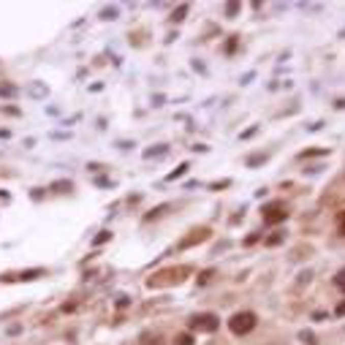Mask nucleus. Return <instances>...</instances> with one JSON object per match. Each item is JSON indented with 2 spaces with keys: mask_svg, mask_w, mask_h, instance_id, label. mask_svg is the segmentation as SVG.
Listing matches in <instances>:
<instances>
[{
  "mask_svg": "<svg viewBox=\"0 0 345 345\" xmlns=\"http://www.w3.org/2000/svg\"><path fill=\"white\" fill-rule=\"evenodd\" d=\"M187 274V266H179V269H166L161 274H152L150 280H147V286L150 288H161V286H169V283H182Z\"/></svg>",
  "mask_w": 345,
  "mask_h": 345,
  "instance_id": "1",
  "label": "nucleus"
},
{
  "mask_svg": "<svg viewBox=\"0 0 345 345\" xmlns=\"http://www.w3.org/2000/svg\"><path fill=\"white\" fill-rule=\"evenodd\" d=\"M253 326H256V312H250V310L234 312L231 321H229V329H231L234 334H247Z\"/></svg>",
  "mask_w": 345,
  "mask_h": 345,
  "instance_id": "2",
  "label": "nucleus"
},
{
  "mask_svg": "<svg viewBox=\"0 0 345 345\" xmlns=\"http://www.w3.org/2000/svg\"><path fill=\"white\" fill-rule=\"evenodd\" d=\"M261 215H264L266 226H277V223H283L288 217V207L283 201H272V204H266V207L261 209Z\"/></svg>",
  "mask_w": 345,
  "mask_h": 345,
  "instance_id": "3",
  "label": "nucleus"
},
{
  "mask_svg": "<svg viewBox=\"0 0 345 345\" xmlns=\"http://www.w3.org/2000/svg\"><path fill=\"white\" fill-rule=\"evenodd\" d=\"M221 326V318L212 316V312H199V316L191 318V329L193 332H215V329Z\"/></svg>",
  "mask_w": 345,
  "mask_h": 345,
  "instance_id": "4",
  "label": "nucleus"
},
{
  "mask_svg": "<svg viewBox=\"0 0 345 345\" xmlns=\"http://www.w3.org/2000/svg\"><path fill=\"white\" fill-rule=\"evenodd\" d=\"M209 234H212V231H209L207 226H201V229L191 231V237H185L182 242H179V247H193V245H199V242H207Z\"/></svg>",
  "mask_w": 345,
  "mask_h": 345,
  "instance_id": "5",
  "label": "nucleus"
},
{
  "mask_svg": "<svg viewBox=\"0 0 345 345\" xmlns=\"http://www.w3.org/2000/svg\"><path fill=\"white\" fill-rule=\"evenodd\" d=\"M334 286L340 288V291H345V269H340V272L334 274Z\"/></svg>",
  "mask_w": 345,
  "mask_h": 345,
  "instance_id": "6",
  "label": "nucleus"
},
{
  "mask_svg": "<svg viewBox=\"0 0 345 345\" xmlns=\"http://www.w3.org/2000/svg\"><path fill=\"white\" fill-rule=\"evenodd\" d=\"M112 239V231H101L96 239H92V245H104V242H109Z\"/></svg>",
  "mask_w": 345,
  "mask_h": 345,
  "instance_id": "7",
  "label": "nucleus"
},
{
  "mask_svg": "<svg viewBox=\"0 0 345 345\" xmlns=\"http://www.w3.org/2000/svg\"><path fill=\"white\" fill-rule=\"evenodd\" d=\"M174 345H193V337H191V334H177Z\"/></svg>",
  "mask_w": 345,
  "mask_h": 345,
  "instance_id": "8",
  "label": "nucleus"
},
{
  "mask_svg": "<svg viewBox=\"0 0 345 345\" xmlns=\"http://www.w3.org/2000/svg\"><path fill=\"white\" fill-rule=\"evenodd\" d=\"M337 231H340L342 237H345V212H340V215H337Z\"/></svg>",
  "mask_w": 345,
  "mask_h": 345,
  "instance_id": "9",
  "label": "nucleus"
},
{
  "mask_svg": "<svg viewBox=\"0 0 345 345\" xmlns=\"http://www.w3.org/2000/svg\"><path fill=\"white\" fill-rule=\"evenodd\" d=\"M280 242H283V234H274V237H269V239H266V245H269V247H274V245H280Z\"/></svg>",
  "mask_w": 345,
  "mask_h": 345,
  "instance_id": "10",
  "label": "nucleus"
},
{
  "mask_svg": "<svg viewBox=\"0 0 345 345\" xmlns=\"http://www.w3.org/2000/svg\"><path fill=\"white\" fill-rule=\"evenodd\" d=\"M185 171H187V163H182V166H179L177 171H171V174H169V179H177V177H182Z\"/></svg>",
  "mask_w": 345,
  "mask_h": 345,
  "instance_id": "11",
  "label": "nucleus"
},
{
  "mask_svg": "<svg viewBox=\"0 0 345 345\" xmlns=\"http://www.w3.org/2000/svg\"><path fill=\"white\" fill-rule=\"evenodd\" d=\"M212 274H215L212 269H207V272H201V277H199V283H201V286H204V283H209V280H212Z\"/></svg>",
  "mask_w": 345,
  "mask_h": 345,
  "instance_id": "12",
  "label": "nucleus"
},
{
  "mask_svg": "<svg viewBox=\"0 0 345 345\" xmlns=\"http://www.w3.org/2000/svg\"><path fill=\"white\" fill-rule=\"evenodd\" d=\"M261 161H266V155H256V158H250L247 163H250V166H256V163H261Z\"/></svg>",
  "mask_w": 345,
  "mask_h": 345,
  "instance_id": "13",
  "label": "nucleus"
},
{
  "mask_svg": "<svg viewBox=\"0 0 345 345\" xmlns=\"http://www.w3.org/2000/svg\"><path fill=\"white\" fill-rule=\"evenodd\" d=\"M187 11V6H182V9H179V11H174V19H182V14Z\"/></svg>",
  "mask_w": 345,
  "mask_h": 345,
  "instance_id": "14",
  "label": "nucleus"
},
{
  "mask_svg": "<svg viewBox=\"0 0 345 345\" xmlns=\"http://www.w3.org/2000/svg\"><path fill=\"white\" fill-rule=\"evenodd\" d=\"M337 316H345V302L337 304Z\"/></svg>",
  "mask_w": 345,
  "mask_h": 345,
  "instance_id": "15",
  "label": "nucleus"
}]
</instances>
